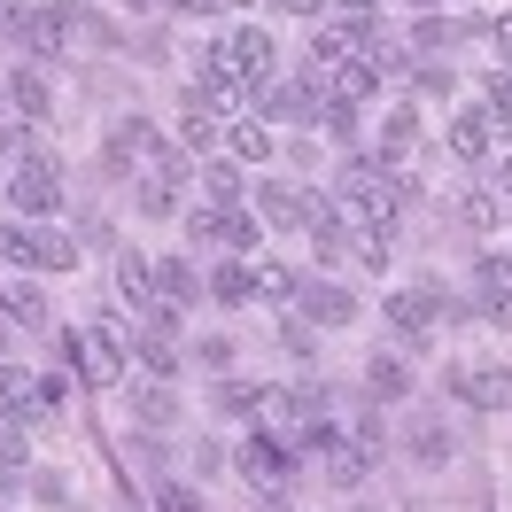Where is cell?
Listing matches in <instances>:
<instances>
[{
	"label": "cell",
	"mask_w": 512,
	"mask_h": 512,
	"mask_svg": "<svg viewBox=\"0 0 512 512\" xmlns=\"http://www.w3.org/2000/svg\"><path fill=\"white\" fill-rule=\"evenodd\" d=\"M117 295L148 319V311H156V264H148V256H117Z\"/></svg>",
	"instance_id": "obj_19"
},
{
	"label": "cell",
	"mask_w": 512,
	"mask_h": 512,
	"mask_svg": "<svg viewBox=\"0 0 512 512\" xmlns=\"http://www.w3.org/2000/svg\"><path fill=\"white\" fill-rule=\"evenodd\" d=\"M319 202H326V194L295 187V179H256V218H264V225H311V218H319Z\"/></svg>",
	"instance_id": "obj_6"
},
{
	"label": "cell",
	"mask_w": 512,
	"mask_h": 512,
	"mask_svg": "<svg viewBox=\"0 0 512 512\" xmlns=\"http://www.w3.org/2000/svg\"><path fill=\"white\" fill-rule=\"evenodd\" d=\"M256 512H288V489H264V497H256Z\"/></svg>",
	"instance_id": "obj_44"
},
{
	"label": "cell",
	"mask_w": 512,
	"mask_h": 512,
	"mask_svg": "<svg viewBox=\"0 0 512 512\" xmlns=\"http://www.w3.org/2000/svg\"><path fill=\"white\" fill-rule=\"evenodd\" d=\"M280 8H288V16H319L326 0H280Z\"/></svg>",
	"instance_id": "obj_45"
},
{
	"label": "cell",
	"mask_w": 512,
	"mask_h": 512,
	"mask_svg": "<svg viewBox=\"0 0 512 512\" xmlns=\"http://www.w3.org/2000/svg\"><path fill=\"white\" fill-rule=\"evenodd\" d=\"M0 86H8V101L24 109V125H47V117H55V94H47V78H39V70H8Z\"/></svg>",
	"instance_id": "obj_15"
},
{
	"label": "cell",
	"mask_w": 512,
	"mask_h": 512,
	"mask_svg": "<svg viewBox=\"0 0 512 512\" xmlns=\"http://www.w3.org/2000/svg\"><path fill=\"white\" fill-rule=\"evenodd\" d=\"M272 148H280V140H272V125H264V117H256V109H249V117L233 125V156H241V163H264V156H272Z\"/></svg>",
	"instance_id": "obj_27"
},
{
	"label": "cell",
	"mask_w": 512,
	"mask_h": 512,
	"mask_svg": "<svg viewBox=\"0 0 512 512\" xmlns=\"http://www.w3.org/2000/svg\"><path fill=\"white\" fill-rule=\"evenodd\" d=\"M132 156H171V148H163V132L148 125V117H125V125H117V140H109V163H132Z\"/></svg>",
	"instance_id": "obj_18"
},
{
	"label": "cell",
	"mask_w": 512,
	"mask_h": 512,
	"mask_svg": "<svg viewBox=\"0 0 512 512\" xmlns=\"http://www.w3.org/2000/svg\"><path fill=\"white\" fill-rule=\"evenodd\" d=\"M357 512H365V505H357Z\"/></svg>",
	"instance_id": "obj_50"
},
{
	"label": "cell",
	"mask_w": 512,
	"mask_h": 512,
	"mask_svg": "<svg viewBox=\"0 0 512 512\" xmlns=\"http://www.w3.org/2000/svg\"><path fill=\"white\" fill-rule=\"evenodd\" d=\"M311 125H326V140H342V148H350V140H357V109H350V101H319V117H311Z\"/></svg>",
	"instance_id": "obj_34"
},
{
	"label": "cell",
	"mask_w": 512,
	"mask_h": 512,
	"mask_svg": "<svg viewBox=\"0 0 512 512\" xmlns=\"http://www.w3.org/2000/svg\"><path fill=\"white\" fill-rule=\"evenodd\" d=\"M70 32H78V24H70V8H32V24H24V47H32V55H63Z\"/></svg>",
	"instance_id": "obj_17"
},
{
	"label": "cell",
	"mask_w": 512,
	"mask_h": 512,
	"mask_svg": "<svg viewBox=\"0 0 512 512\" xmlns=\"http://www.w3.org/2000/svg\"><path fill=\"white\" fill-rule=\"evenodd\" d=\"M32 497H39V505H63L70 481H63V474H32Z\"/></svg>",
	"instance_id": "obj_40"
},
{
	"label": "cell",
	"mask_w": 512,
	"mask_h": 512,
	"mask_svg": "<svg viewBox=\"0 0 512 512\" xmlns=\"http://www.w3.org/2000/svg\"><path fill=\"white\" fill-rule=\"evenodd\" d=\"M225 70L233 78H249V86H264L272 78V32H256V24H241V32H225Z\"/></svg>",
	"instance_id": "obj_10"
},
{
	"label": "cell",
	"mask_w": 512,
	"mask_h": 512,
	"mask_svg": "<svg viewBox=\"0 0 512 512\" xmlns=\"http://www.w3.org/2000/svg\"><path fill=\"white\" fill-rule=\"evenodd\" d=\"M132 357H140V365H148L156 381H179V350H171L163 334H132Z\"/></svg>",
	"instance_id": "obj_29"
},
{
	"label": "cell",
	"mask_w": 512,
	"mask_h": 512,
	"mask_svg": "<svg viewBox=\"0 0 512 512\" xmlns=\"http://www.w3.org/2000/svg\"><path fill=\"white\" fill-rule=\"evenodd\" d=\"M497 187H512V156H505V171H497Z\"/></svg>",
	"instance_id": "obj_47"
},
{
	"label": "cell",
	"mask_w": 512,
	"mask_h": 512,
	"mask_svg": "<svg viewBox=\"0 0 512 512\" xmlns=\"http://www.w3.org/2000/svg\"><path fill=\"white\" fill-rule=\"evenodd\" d=\"M202 194H210L218 210H233V202H241V171H233V163H202Z\"/></svg>",
	"instance_id": "obj_32"
},
{
	"label": "cell",
	"mask_w": 512,
	"mask_h": 512,
	"mask_svg": "<svg viewBox=\"0 0 512 512\" xmlns=\"http://www.w3.org/2000/svg\"><path fill=\"white\" fill-rule=\"evenodd\" d=\"M497 47H505V55H512V16H505V24H497Z\"/></svg>",
	"instance_id": "obj_46"
},
{
	"label": "cell",
	"mask_w": 512,
	"mask_h": 512,
	"mask_svg": "<svg viewBox=\"0 0 512 512\" xmlns=\"http://www.w3.org/2000/svg\"><path fill=\"white\" fill-rule=\"evenodd\" d=\"M0 101H8V86H0Z\"/></svg>",
	"instance_id": "obj_48"
},
{
	"label": "cell",
	"mask_w": 512,
	"mask_h": 512,
	"mask_svg": "<svg viewBox=\"0 0 512 512\" xmlns=\"http://www.w3.org/2000/svg\"><path fill=\"white\" fill-rule=\"evenodd\" d=\"M326 8H342V16H373L381 0H326Z\"/></svg>",
	"instance_id": "obj_43"
},
{
	"label": "cell",
	"mask_w": 512,
	"mask_h": 512,
	"mask_svg": "<svg viewBox=\"0 0 512 512\" xmlns=\"http://www.w3.org/2000/svg\"><path fill=\"white\" fill-rule=\"evenodd\" d=\"M0 303H8V311H16L24 326H47V303H39V295L24 288V280H8V288H0Z\"/></svg>",
	"instance_id": "obj_35"
},
{
	"label": "cell",
	"mask_w": 512,
	"mask_h": 512,
	"mask_svg": "<svg viewBox=\"0 0 512 512\" xmlns=\"http://www.w3.org/2000/svg\"><path fill=\"white\" fill-rule=\"evenodd\" d=\"M0 256H8V264H32V272L78 264V249H70L63 233H32V225H0Z\"/></svg>",
	"instance_id": "obj_5"
},
{
	"label": "cell",
	"mask_w": 512,
	"mask_h": 512,
	"mask_svg": "<svg viewBox=\"0 0 512 512\" xmlns=\"http://www.w3.org/2000/svg\"><path fill=\"white\" fill-rule=\"evenodd\" d=\"M489 132H497V117H489V109H458V117H450V156L481 163V156H489Z\"/></svg>",
	"instance_id": "obj_16"
},
{
	"label": "cell",
	"mask_w": 512,
	"mask_h": 512,
	"mask_svg": "<svg viewBox=\"0 0 512 512\" xmlns=\"http://www.w3.org/2000/svg\"><path fill=\"white\" fill-rule=\"evenodd\" d=\"M412 140H419V109H388L381 117V156H412Z\"/></svg>",
	"instance_id": "obj_26"
},
{
	"label": "cell",
	"mask_w": 512,
	"mask_h": 512,
	"mask_svg": "<svg viewBox=\"0 0 512 512\" xmlns=\"http://www.w3.org/2000/svg\"><path fill=\"white\" fill-rule=\"evenodd\" d=\"M458 218L474 225V233H497V225H505V202H497V194H489V187H474V194H466V202H458Z\"/></svg>",
	"instance_id": "obj_30"
},
{
	"label": "cell",
	"mask_w": 512,
	"mask_h": 512,
	"mask_svg": "<svg viewBox=\"0 0 512 512\" xmlns=\"http://www.w3.org/2000/svg\"><path fill=\"white\" fill-rule=\"evenodd\" d=\"M365 47H373V16H334V24H319V39H311V70L365 63Z\"/></svg>",
	"instance_id": "obj_4"
},
{
	"label": "cell",
	"mask_w": 512,
	"mask_h": 512,
	"mask_svg": "<svg viewBox=\"0 0 512 512\" xmlns=\"http://www.w3.org/2000/svg\"><path fill=\"white\" fill-rule=\"evenodd\" d=\"M288 458L295 450L272 435V427H256L249 443H241V474H249V489H288Z\"/></svg>",
	"instance_id": "obj_8"
},
{
	"label": "cell",
	"mask_w": 512,
	"mask_h": 512,
	"mask_svg": "<svg viewBox=\"0 0 512 512\" xmlns=\"http://www.w3.org/2000/svg\"><path fill=\"white\" fill-rule=\"evenodd\" d=\"M156 288H163V303H179V311H187V295L202 288V280H194L187 256H163V264H156Z\"/></svg>",
	"instance_id": "obj_28"
},
{
	"label": "cell",
	"mask_w": 512,
	"mask_h": 512,
	"mask_svg": "<svg viewBox=\"0 0 512 512\" xmlns=\"http://www.w3.org/2000/svg\"><path fill=\"white\" fill-rule=\"evenodd\" d=\"M24 450H32V435H24V412H0V474H8V466H24Z\"/></svg>",
	"instance_id": "obj_33"
},
{
	"label": "cell",
	"mask_w": 512,
	"mask_h": 512,
	"mask_svg": "<svg viewBox=\"0 0 512 512\" xmlns=\"http://www.w3.org/2000/svg\"><path fill=\"white\" fill-rule=\"evenodd\" d=\"M342 194H357V202H365V218L373 225H396V210H404V194H412V179H404V171H396V163H373V156H357L350 171H342Z\"/></svg>",
	"instance_id": "obj_1"
},
{
	"label": "cell",
	"mask_w": 512,
	"mask_h": 512,
	"mask_svg": "<svg viewBox=\"0 0 512 512\" xmlns=\"http://www.w3.org/2000/svg\"><path fill=\"white\" fill-rule=\"evenodd\" d=\"M264 404V388H249V381H225V412H256Z\"/></svg>",
	"instance_id": "obj_38"
},
{
	"label": "cell",
	"mask_w": 512,
	"mask_h": 512,
	"mask_svg": "<svg viewBox=\"0 0 512 512\" xmlns=\"http://www.w3.org/2000/svg\"><path fill=\"white\" fill-rule=\"evenodd\" d=\"M419 94H450V70L443 63H419Z\"/></svg>",
	"instance_id": "obj_41"
},
{
	"label": "cell",
	"mask_w": 512,
	"mask_h": 512,
	"mask_svg": "<svg viewBox=\"0 0 512 512\" xmlns=\"http://www.w3.org/2000/svg\"><path fill=\"white\" fill-rule=\"evenodd\" d=\"M210 295H218V303H249V256L218 264V272H210Z\"/></svg>",
	"instance_id": "obj_31"
},
{
	"label": "cell",
	"mask_w": 512,
	"mask_h": 512,
	"mask_svg": "<svg viewBox=\"0 0 512 512\" xmlns=\"http://www.w3.org/2000/svg\"><path fill=\"white\" fill-rule=\"evenodd\" d=\"M171 148H179V156H210V148H218V117H210V109H187V125H179V140H171Z\"/></svg>",
	"instance_id": "obj_24"
},
{
	"label": "cell",
	"mask_w": 512,
	"mask_h": 512,
	"mask_svg": "<svg viewBox=\"0 0 512 512\" xmlns=\"http://www.w3.org/2000/svg\"><path fill=\"white\" fill-rule=\"evenodd\" d=\"M32 381L39 373H24V365H0V404H32Z\"/></svg>",
	"instance_id": "obj_36"
},
{
	"label": "cell",
	"mask_w": 512,
	"mask_h": 512,
	"mask_svg": "<svg viewBox=\"0 0 512 512\" xmlns=\"http://www.w3.org/2000/svg\"><path fill=\"white\" fill-rule=\"evenodd\" d=\"M435 311H443V295H427V288H396L381 303V319L396 326L404 342H427V334H435Z\"/></svg>",
	"instance_id": "obj_9"
},
{
	"label": "cell",
	"mask_w": 512,
	"mask_h": 512,
	"mask_svg": "<svg viewBox=\"0 0 512 512\" xmlns=\"http://www.w3.org/2000/svg\"><path fill=\"white\" fill-rule=\"evenodd\" d=\"M450 388H458L474 412H505V404H512V373H497V365H458Z\"/></svg>",
	"instance_id": "obj_11"
},
{
	"label": "cell",
	"mask_w": 512,
	"mask_h": 512,
	"mask_svg": "<svg viewBox=\"0 0 512 512\" xmlns=\"http://www.w3.org/2000/svg\"><path fill=\"white\" fill-rule=\"evenodd\" d=\"M156 512H202V497H194L187 481H163V489H156Z\"/></svg>",
	"instance_id": "obj_37"
},
{
	"label": "cell",
	"mask_w": 512,
	"mask_h": 512,
	"mask_svg": "<svg viewBox=\"0 0 512 512\" xmlns=\"http://www.w3.org/2000/svg\"><path fill=\"white\" fill-rule=\"evenodd\" d=\"M295 311H303V319H319V326H350L357 319V295L342 288V280H303Z\"/></svg>",
	"instance_id": "obj_12"
},
{
	"label": "cell",
	"mask_w": 512,
	"mask_h": 512,
	"mask_svg": "<svg viewBox=\"0 0 512 512\" xmlns=\"http://www.w3.org/2000/svg\"><path fill=\"white\" fill-rule=\"evenodd\" d=\"M256 117H264V125H303V117H319L311 78H264V86H256Z\"/></svg>",
	"instance_id": "obj_7"
},
{
	"label": "cell",
	"mask_w": 512,
	"mask_h": 512,
	"mask_svg": "<svg viewBox=\"0 0 512 512\" xmlns=\"http://www.w3.org/2000/svg\"><path fill=\"white\" fill-rule=\"evenodd\" d=\"M365 396H373V404H404V396H412V365H404V357H373V365H365Z\"/></svg>",
	"instance_id": "obj_20"
},
{
	"label": "cell",
	"mask_w": 512,
	"mask_h": 512,
	"mask_svg": "<svg viewBox=\"0 0 512 512\" xmlns=\"http://www.w3.org/2000/svg\"><path fill=\"white\" fill-rule=\"evenodd\" d=\"M225 249L233 256H264V218H249V210L233 202V210H225Z\"/></svg>",
	"instance_id": "obj_25"
},
{
	"label": "cell",
	"mask_w": 512,
	"mask_h": 512,
	"mask_svg": "<svg viewBox=\"0 0 512 512\" xmlns=\"http://www.w3.org/2000/svg\"><path fill=\"white\" fill-rule=\"evenodd\" d=\"M16 148H24V125H8V117H0V156H16Z\"/></svg>",
	"instance_id": "obj_42"
},
{
	"label": "cell",
	"mask_w": 512,
	"mask_h": 512,
	"mask_svg": "<svg viewBox=\"0 0 512 512\" xmlns=\"http://www.w3.org/2000/svg\"><path fill=\"white\" fill-rule=\"evenodd\" d=\"M249 295L256 303H295L303 280H295V264H280V256H249Z\"/></svg>",
	"instance_id": "obj_14"
},
{
	"label": "cell",
	"mask_w": 512,
	"mask_h": 512,
	"mask_svg": "<svg viewBox=\"0 0 512 512\" xmlns=\"http://www.w3.org/2000/svg\"><path fill=\"white\" fill-rule=\"evenodd\" d=\"M78 373L94 388H125V342H117V326L101 319V326H78V357H70Z\"/></svg>",
	"instance_id": "obj_3"
},
{
	"label": "cell",
	"mask_w": 512,
	"mask_h": 512,
	"mask_svg": "<svg viewBox=\"0 0 512 512\" xmlns=\"http://www.w3.org/2000/svg\"><path fill=\"white\" fill-rule=\"evenodd\" d=\"M419 8H427V0H419Z\"/></svg>",
	"instance_id": "obj_49"
},
{
	"label": "cell",
	"mask_w": 512,
	"mask_h": 512,
	"mask_svg": "<svg viewBox=\"0 0 512 512\" xmlns=\"http://www.w3.org/2000/svg\"><path fill=\"white\" fill-rule=\"evenodd\" d=\"M481 280H489V288H505V295H512V249H497V256H489V264H481Z\"/></svg>",
	"instance_id": "obj_39"
},
{
	"label": "cell",
	"mask_w": 512,
	"mask_h": 512,
	"mask_svg": "<svg viewBox=\"0 0 512 512\" xmlns=\"http://www.w3.org/2000/svg\"><path fill=\"white\" fill-rule=\"evenodd\" d=\"M8 202L24 210V218H47V210H63V179H55V163L47 156H8Z\"/></svg>",
	"instance_id": "obj_2"
},
{
	"label": "cell",
	"mask_w": 512,
	"mask_h": 512,
	"mask_svg": "<svg viewBox=\"0 0 512 512\" xmlns=\"http://www.w3.org/2000/svg\"><path fill=\"white\" fill-rule=\"evenodd\" d=\"M319 466H326V481H334V489H357V481L373 474V458L357 450V435H350V443H342V450H326Z\"/></svg>",
	"instance_id": "obj_23"
},
{
	"label": "cell",
	"mask_w": 512,
	"mask_h": 512,
	"mask_svg": "<svg viewBox=\"0 0 512 512\" xmlns=\"http://www.w3.org/2000/svg\"><path fill=\"white\" fill-rule=\"evenodd\" d=\"M194 109H210V117H233V125H241V117L256 109V86H249V78H233V70H218V78H202Z\"/></svg>",
	"instance_id": "obj_13"
},
{
	"label": "cell",
	"mask_w": 512,
	"mask_h": 512,
	"mask_svg": "<svg viewBox=\"0 0 512 512\" xmlns=\"http://www.w3.org/2000/svg\"><path fill=\"white\" fill-rule=\"evenodd\" d=\"M404 450H412L419 466H450V450H458V443H450V427H443V419H412Z\"/></svg>",
	"instance_id": "obj_21"
},
{
	"label": "cell",
	"mask_w": 512,
	"mask_h": 512,
	"mask_svg": "<svg viewBox=\"0 0 512 512\" xmlns=\"http://www.w3.org/2000/svg\"><path fill=\"white\" fill-rule=\"evenodd\" d=\"M132 412L148 419V427H171V419H179V396L163 381H132Z\"/></svg>",
	"instance_id": "obj_22"
}]
</instances>
